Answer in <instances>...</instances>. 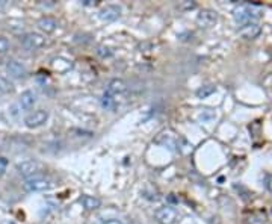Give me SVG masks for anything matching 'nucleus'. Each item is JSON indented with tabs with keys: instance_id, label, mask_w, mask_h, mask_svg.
<instances>
[{
	"instance_id": "1",
	"label": "nucleus",
	"mask_w": 272,
	"mask_h": 224,
	"mask_svg": "<svg viewBox=\"0 0 272 224\" xmlns=\"http://www.w3.org/2000/svg\"><path fill=\"white\" fill-rule=\"evenodd\" d=\"M233 17L236 20L237 24H246V23H251V21H256L259 18V14L257 11L251 6V5H239L233 9Z\"/></svg>"
},
{
	"instance_id": "2",
	"label": "nucleus",
	"mask_w": 272,
	"mask_h": 224,
	"mask_svg": "<svg viewBox=\"0 0 272 224\" xmlns=\"http://www.w3.org/2000/svg\"><path fill=\"white\" fill-rule=\"evenodd\" d=\"M17 171H18L20 176L31 179V178H35V176H39V174L44 171V167L38 161L28 159V161H23V162L17 164Z\"/></svg>"
},
{
	"instance_id": "3",
	"label": "nucleus",
	"mask_w": 272,
	"mask_h": 224,
	"mask_svg": "<svg viewBox=\"0 0 272 224\" xmlns=\"http://www.w3.org/2000/svg\"><path fill=\"white\" fill-rule=\"evenodd\" d=\"M20 43L24 48H28V50H38V48L44 47L45 38L38 32H28L20 37Z\"/></svg>"
},
{
	"instance_id": "4",
	"label": "nucleus",
	"mask_w": 272,
	"mask_h": 224,
	"mask_svg": "<svg viewBox=\"0 0 272 224\" xmlns=\"http://www.w3.org/2000/svg\"><path fill=\"white\" fill-rule=\"evenodd\" d=\"M50 186H52V182L42 176L26 179V182L23 183V189L26 192H42V191H47Z\"/></svg>"
},
{
	"instance_id": "5",
	"label": "nucleus",
	"mask_w": 272,
	"mask_h": 224,
	"mask_svg": "<svg viewBox=\"0 0 272 224\" xmlns=\"http://www.w3.org/2000/svg\"><path fill=\"white\" fill-rule=\"evenodd\" d=\"M155 220L159 224H176L179 220V212L171 206H162L155 211Z\"/></svg>"
},
{
	"instance_id": "6",
	"label": "nucleus",
	"mask_w": 272,
	"mask_h": 224,
	"mask_svg": "<svg viewBox=\"0 0 272 224\" xmlns=\"http://www.w3.org/2000/svg\"><path fill=\"white\" fill-rule=\"evenodd\" d=\"M47 120H48V112L45 109H37L26 115V118H24V126L29 129H37V128H41L42 124H45Z\"/></svg>"
},
{
	"instance_id": "7",
	"label": "nucleus",
	"mask_w": 272,
	"mask_h": 224,
	"mask_svg": "<svg viewBox=\"0 0 272 224\" xmlns=\"http://www.w3.org/2000/svg\"><path fill=\"white\" fill-rule=\"evenodd\" d=\"M5 70L9 74V78L12 79H23V78H26V74H28L26 67L17 59H8L5 64Z\"/></svg>"
},
{
	"instance_id": "8",
	"label": "nucleus",
	"mask_w": 272,
	"mask_h": 224,
	"mask_svg": "<svg viewBox=\"0 0 272 224\" xmlns=\"http://www.w3.org/2000/svg\"><path fill=\"white\" fill-rule=\"evenodd\" d=\"M218 23V14L213 9H203L196 15V24L200 28H212Z\"/></svg>"
},
{
	"instance_id": "9",
	"label": "nucleus",
	"mask_w": 272,
	"mask_h": 224,
	"mask_svg": "<svg viewBox=\"0 0 272 224\" xmlns=\"http://www.w3.org/2000/svg\"><path fill=\"white\" fill-rule=\"evenodd\" d=\"M260 32H262V28H260V24L257 21L242 24V26L239 28V34L245 40H254V38H257L260 35Z\"/></svg>"
},
{
	"instance_id": "10",
	"label": "nucleus",
	"mask_w": 272,
	"mask_h": 224,
	"mask_svg": "<svg viewBox=\"0 0 272 224\" xmlns=\"http://www.w3.org/2000/svg\"><path fill=\"white\" fill-rule=\"evenodd\" d=\"M35 103H37V94L34 91H29V90L21 92L18 97V102H17L20 111H29L34 108Z\"/></svg>"
},
{
	"instance_id": "11",
	"label": "nucleus",
	"mask_w": 272,
	"mask_h": 224,
	"mask_svg": "<svg viewBox=\"0 0 272 224\" xmlns=\"http://www.w3.org/2000/svg\"><path fill=\"white\" fill-rule=\"evenodd\" d=\"M119 15H121V8L117 6V5H106L105 8L100 9V12H98V17H100V20L106 21V23L117 20Z\"/></svg>"
},
{
	"instance_id": "12",
	"label": "nucleus",
	"mask_w": 272,
	"mask_h": 224,
	"mask_svg": "<svg viewBox=\"0 0 272 224\" xmlns=\"http://www.w3.org/2000/svg\"><path fill=\"white\" fill-rule=\"evenodd\" d=\"M108 92H111L112 95L115 97H121L122 94H126L127 91V85L124 81H121V79H112L108 85Z\"/></svg>"
},
{
	"instance_id": "13",
	"label": "nucleus",
	"mask_w": 272,
	"mask_h": 224,
	"mask_svg": "<svg viewBox=\"0 0 272 224\" xmlns=\"http://www.w3.org/2000/svg\"><path fill=\"white\" fill-rule=\"evenodd\" d=\"M38 28H39V31H42L44 34H52V32H55L56 28H58V21H56L53 17L45 15V17H42V18L38 21Z\"/></svg>"
},
{
	"instance_id": "14",
	"label": "nucleus",
	"mask_w": 272,
	"mask_h": 224,
	"mask_svg": "<svg viewBox=\"0 0 272 224\" xmlns=\"http://www.w3.org/2000/svg\"><path fill=\"white\" fill-rule=\"evenodd\" d=\"M119 97H115L112 95L111 92L105 91L103 97H102V106L108 111H115L118 106H119V100H118Z\"/></svg>"
},
{
	"instance_id": "15",
	"label": "nucleus",
	"mask_w": 272,
	"mask_h": 224,
	"mask_svg": "<svg viewBox=\"0 0 272 224\" xmlns=\"http://www.w3.org/2000/svg\"><path fill=\"white\" fill-rule=\"evenodd\" d=\"M80 202H82L83 208L88 209V211H95V209L100 208V205H102V202L98 200L97 197H92V195H83Z\"/></svg>"
},
{
	"instance_id": "16",
	"label": "nucleus",
	"mask_w": 272,
	"mask_h": 224,
	"mask_svg": "<svg viewBox=\"0 0 272 224\" xmlns=\"http://www.w3.org/2000/svg\"><path fill=\"white\" fill-rule=\"evenodd\" d=\"M52 67L58 71H67L71 68V62L68 59H64V58H55L52 61Z\"/></svg>"
},
{
	"instance_id": "17",
	"label": "nucleus",
	"mask_w": 272,
	"mask_h": 224,
	"mask_svg": "<svg viewBox=\"0 0 272 224\" xmlns=\"http://www.w3.org/2000/svg\"><path fill=\"white\" fill-rule=\"evenodd\" d=\"M215 91H216V87L215 85H206V87H201L198 91H196V97H198V98H207Z\"/></svg>"
},
{
	"instance_id": "18",
	"label": "nucleus",
	"mask_w": 272,
	"mask_h": 224,
	"mask_svg": "<svg viewBox=\"0 0 272 224\" xmlns=\"http://www.w3.org/2000/svg\"><path fill=\"white\" fill-rule=\"evenodd\" d=\"M9 91H12L11 82H9L6 78L0 76V95H2V94H6V92H9Z\"/></svg>"
},
{
	"instance_id": "19",
	"label": "nucleus",
	"mask_w": 272,
	"mask_h": 224,
	"mask_svg": "<svg viewBox=\"0 0 272 224\" xmlns=\"http://www.w3.org/2000/svg\"><path fill=\"white\" fill-rule=\"evenodd\" d=\"M97 53L100 55L102 58H109V56H112V50L111 48H108V47H105V45H100L97 48Z\"/></svg>"
},
{
	"instance_id": "20",
	"label": "nucleus",
	"mask_w": 272,
	"mask_h": 224,
	"mask_svg": "<svg viewBox=\"0 0 272 224\" xmlns=\"http://www.w3.org/2000/svg\"><path fill=\"white\" fill-rule=\"evenodd\" d=\"M9 47H11L9 41L5 37H0V53H6L9 50Z\"/></svg>"
},
{
	"instance_id": "21",
	"label": "nucleus",
	"mask_w": 272,
	"mask_h": 224,
	"mask_svg": "<svg viewBox=\"0 0 272 224\" xmlns=\"http://www.w3.org/2000/svg\"><path fill=\"white\" fill-rule=\"evenodd\" d=\"M8 168V159L5 156H0V176H3Z\"/></svg>"
},
{
	"instance_id": "22",
	"label": "nucleus",
	"mask_w": 272,
	"mask_h": 224,
	"mask_svg": "<svg viewBox=\"0 0 272 224\" xmlns=\"http://www.w3.org/2000/svg\"><path fill=\"white\" fill-rule=\"evenodd\" d=\"M179 224H196V223H195V220H194L192 217L186 215V217H183V218L179 221Z\"/></svg>"
},
{
	"instance_id": "23",
	"label": "nucleus",
	"mask_w": 272,
	"mask_h": 224,
	"mask_svg": "<svg viewBox=\"0 0 272 224\" xmlns=\"http://www.w3.org/2000/svg\"><path fill=\"white\" fill-rule=\"evenodd\" d=\"M82 3L86 5V6H95V5H97V2H92V0H83Z\"/></svg>"
},
{
	"instance_id": "24",
	"label": "nucleus",
	"mask_w": 272,
	"mask_h": 224,
	"mask_svg": "<svg viewBox=\"0 0 272 224\" xmlns=\"http://www.w3.org/2000/svg\"><path fill=\"white\" fill-rule=\"evenodd\" d=\"M5 6H6V2H5V0H0V11L5 9Z\"/></svg>"
}]
</instances>
